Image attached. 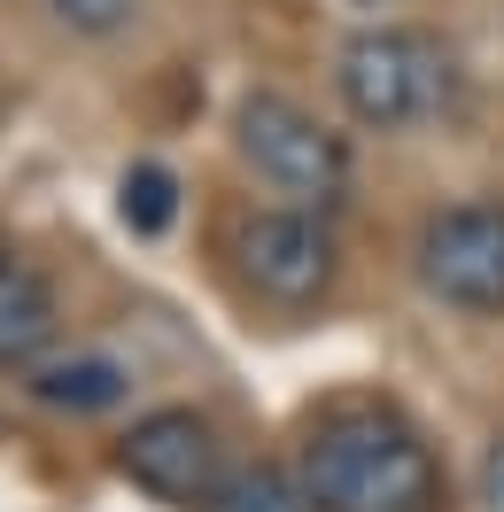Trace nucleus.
I'll use <instances>...</instances> for the list:
<instances>
[{
  "label": "nucleus",
  "mask_w": 504,
  "mask_h": 512,
  "mask_svg": "<svg viewBox=\"0 0 504 512\" xmlns=\"http://www.w3.org/2000/svg\"><path fill=\"white\" fill-rule=\"evenodd\" d=\"M55 342V295L24 256L0 241V373L8 365H32L39 350Z\"/></svg>",
  "instance_id": "7"
},
{
  "label": "nucleus",
  "mask_w": 504,
  "mask_h": 512,
  "mask_svg": "<svg viewBox=\"0 0 504 512\" xmlns=\"http://www.w3.org/2000/svg\"><path fill=\"white\" fill-rule=\"evenodd\" d=\"M171 210H179V179L163 163H132L125 171V225L132 233H163Z\"/></svg>",
  "instance_id": "10"
},
{
  "label": "nucleus",
  "mask_w": 504,
  "mask_h": 512,
  "mask_svg": "<svg viewBox=\"0 0 504 512\" xmlns=\"http://www.w3.org/2000/svg\"><path fill=\"white\" fill-rule=\"evenodd\" d=\"M450 55L435 32H411V24H365L334 55V94L357 125L373 132H411L450 109Z\"/></svg>",
  "instance_id": "2"
},
{
  "label": "nucleus",
  "mask_w": 504,
  "mask_h": 512,
  "mask_svg": "<svg viewBox=\"0 0 504 512\" xmlns=\"http://www.w3.org/2000/svg\"><path fill=\"white\" fill-rule=\"evenodd\" d=\"M419 288L466 319H504V202H450L419 225Z\"/></svg>",
  "instance_id": "4"
},
{
  "label": "nucleus",
  "mask_w": 504,
  "mask_h": 512,
  "mask_svg": "<svg viewBox=\"0 0 504 512\" xmlns=\"http://www.w3.org/2000/svg\"><path fill=\"white\" fill-rule=\"evenodd\" d=\"M233 256H241L249 295L272 303V311H311V303H326V288H334V233H326L318 210H295V202L241 218Z\"/></svg>",
  "instance_id": "5"
},
{
  "label": "nucleus",
  "mask_w": 504,
  "mask_h": 512,
  "mask_svg": "<svg viewBox=\"0 0 504 512\" xmlns=\"http://www.w3.org/2000/svg\"><path fill=\"white\" fill-rule=\"evenodd\" d=\"M233 148L272 194H287L295 210H334L349 194V148L342 132H326L295 94H272L256 86L233 109Z\"/></svg>",
  "instance_id": "3"
},
{
  "label": "nucleus",
  "mask_w": 504,
  "mask_h": 512,
  "mask_svg": "<svg viewBox=\"0 0 504 512\" xmlns=\"http://www.w3.org/2000/svg\"><path fill=\"white\" fill-rule=\"evenodd\" d=\"M295 481L311 512H442L450 481L427 435L388 404H326L303 435Z\"/></svg>",
  "instance_id": "1"
},
{
  "label": "nucleus",
  "mask_w": 504,
  "mask_h": 512,
  "mask_svg": "<svg viewBox=\"0 0 504 512\" xmlns=\"http://www.w3.org/2000/svg\"><path fill=\"white\" fill-rule=\"evenodd\" d=\"M32 396L47 412H109L125 396V365H109V357H55V365L32 373Z\"/></svg>",
  "instance_id": "8"
},
{
  "label": "nucleus",
  "mask_w": 504,
  "mask_h": 512,
  "mask_svg": "<svg viewBox=\"0 0 504 512\" xmlns=\"http://www.w3.org/2000/svg\"><path fill=\"white\" fill-rule=\"evenodd\" d=\"M481 505L489 512H504V435L489 450H481Z\"/></svg>",
  "instance_id": "12"
},
{
  "label": "nucleus",
  "mask_w": 504,
  "mask_h": 512,
  "mask_svg": "<svg viewBox=\"0 0 504 512\" xmlns=\"http://www.w3.org/2000/svg\"><path fill=\"white\" fill-rule=\"evenodd\" d=\"M117 474H125L132 489H148L156 505L202 512L210 489L225 481V443H218V427H210L202 412L163 404V412L132 419V435L117 443Z\"/></svg>",
  "instance_id": "6"
},
{
  "label": "nucleus",
  "mask_w": 504,
  "mask_h": 512,
  "mask_svg": "<svg viewBox=\"0 0 504 512\" xmlns=\"http://www.w3.org/2000/svg\"><path fill=\"white\" fill-rule=\"evenodd\" d=\"M202 512H311V497H303V481L287 474V466H225V481L210 489V505Z\"/></svg>",
  "instance_id": "9"
},
{
  "label": "nucleus",
  "mask_w": 504,
  "mask_h": 512,
  "mask_svg": "<svg viewBox=\"0 0 504 512\" xmlns=\"http://www.w3.org/2000/svg\"><path fill=\"white\" fill-rule=\"evenodd\" d=\"M132 8H140V0H47V16H55L63 32H78V39H109V32H125Z\"/></svg>",
  "instance_id": "11"
}]
</instances>
